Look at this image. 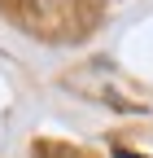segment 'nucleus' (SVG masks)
I'll return each instance as SVG.
<instances>
[{
	"label": "nucleus",
	"instance_id": "obj_1",
	"mask_svg": "<svg viewBox=\"0 0 153 158\" xmlns=\"http://www.w3.org/2000/svg\"><path fill=\"white\" fill-rule=\"evenodd\" d=\"M114 154H118V158H140V154H131V149H114Z\"/></svg>",
	"mask_w": 153,
	"mask_h": 158
}]
</instances>
